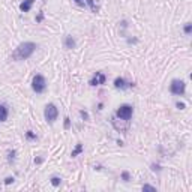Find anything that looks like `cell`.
I'll list each match as a JSON object with an SVG mask.
<instances>
[{"label": "cell", "instance_id": "17", "mask_svg": "<svg viewBox=\"0 0 192 192\" xmlns=\"http://www.w3.org/2000/svg\"><path fill=\"white\" fill-rule=\"evenodd\" d=\"M122 179H123L125 182H129V179H131L129 173H128V171H123V173H122Z\"/></svg>", "mask_w": 192, "mask_h": 192}, {"label": "cell", "instance_id": "10", "mask_svg": "<svg viewBox=\"0 0 192 192\" xmlns=\"http://www.w3.org/2000/svg\"><path fill=\"white\" fill-rule=\"evenodd\" d=\"M9 117V108L5 104H0V122H6Z\"/></svg>", "mask_w": 192, "mask_h": 192}, {"label": "cell", "instance_id": "4", "mask_svg": "<svg viewBox=\"0 0 192 192\" xmlns=\"http://www.w3.org/2000/svg\"><path fill=\"white\" fill-rule=\"evenodd\" d=\"M44 117H45V120L48 123L53 125L59 117V108L54 105V104H48L45 107V110H44Z\"/></svg>", "mask_w": 192, "mask_h": 192}, {"label": "cell", "instance_id": "3", "mask_svg": "<svg viewBox=\"0 0 192 192\" xmlns=\"http://www.w3.org/2000/svg\"><path fill=\"white\" fill-rule=\"evenodd\" d=\"M134 114V108L132 105H129V104H123V105H120L116 111V116L122 120H125V122H129L131 117H132Z\"/></svg>", "mask_w": 192, "mask_h": 192}, {"label": "cell", "instance_id": "13", "mask_svg": "<svg viewBox=\"0 0 192 192\" xmlns=\"http://www.w3.org/2000/svg\"><path fill=\"white\" fill-rule=\"evenodd\" d=\"M15 156H17V150H9L8 152V162L12 164L15 161Z\"/></svg>", "mask_w": 192, "mask_h": 192}, {"label": "cell", "instance_id": "5", "mask_svg": "<svg viewBox=\"0 0 192 192\" xmlns=\"http://www.w3.org/2000/svg\"><path fill=\"white\" fill-rule=\"evenodd\" d=\"M170 92L176 96H183L186 92V84L182 80H173L170 84Z\"/></svg>", "mask_w": 192, "mask_h": 192}, {"label": "cell", "instance_id": "1", "mask_svg": "<svg viewBox=\"0 0 192 192\" xmlns=\"http://www.w3.org/2000/svg\"><path fill=\"white\" fill-rule=\"evenodd\" d=\"M36 44L35 42H23L18 47L15 48V51L12 53V60L15 62H23V60H27L33 56V53L36 51Z\"/></svg>", "mask_w": 192, "mask_h": 192}, {"label": "cell", "instance_id": "23", "mask_svg": "<svg viewBox=\"0 0 192 192\" xmlns=\"http://www.w3.org/2000/svg\"><path fill=\"white\" fill-rule=\"evenodd\" d=\"M41 162H42L41 158H35V164H41Z\"/></svg>", "mask_w": 192, "mask_h": 192}, {"label": "cell", "instance_id": "12", "mask_svg": "<svg viewBox=\"0 0 192 192\" xmlns=\"http://www.w3.org/2000/svg\"><path fill=\"white\" fill-rule=\"evenodd\" d=\"M84 150V147H83V144H80V143H78L77 146H75V149L72 150V153H71V156H72V158H77V156L78 155H80L81 152Z\"/></svg>", "mask_w": 192, "mask_h": 192}, {"label": "cell", "instance_id": "15", "mask_svg": "<svg viewBox=\"0 0 192 192\" xmlns=\"http://www.w3.org/2000/svg\"><path fill=\"white\" fill-rule=\"evenodd\" d=\"M183 32H185V35H191V32H192V24L191 23H186L185 27H183Z\"/></svg>", "mask_w": 192, "mask_h": 192}, {"label": "cell", "instance_id": "21", "mask_svg": "<svg viewBox=\"0 0 192 192\" xmlns=\"http://www.w3.org/2000/svg\"><path fill=\"white\" fill-rule=\"evenodd\" d=\"M14 180H15L14 177H6L5 179V185H11V183H14Z\"/></svg>", "mask_w": 192, "mask_h": 192}, {"label": "cell", "instance_id": "7", "mask_svg": "<svg viewBox=\"0 0 192 192\" xmlns=\"http://www.w3.org/2000/svg\"><path fill=\"white\" fill-rule=\"evenodd\" d=\"M105 81H107V75L99 71V72H96V74L90 78L89 84H90L92 87H96V86H102V84H105Z\"/></svg>", "mask_w": 192, "mask_h": 192}, {"label": "cell", "instance_id": "19", "mask_svg": "<svg viewBox=\"0 0 192 192\" xmlns=\"http://www.w3.org/2000/svg\"><path fill=\"white\" fill-rule=\"evenodd\" d=\"M69 126H71V119L65 117V129H69Z\"/></svg>", "mask_w": 192, "mask_h": 192}, {"label": "cell", "instance_id": "2", "mask_svg": "<svg viewBox=\"0 0 192 192\" xmlns=\"http://www.w3.org/2000/svg\"><path fill=\"white\" fill-rule=\"evenodd\" d=\"M32 89L35 93H44L47 90V80H45V77L41 75V74H36L33 77V80H32Z\"/></svg>", "mask_w": 192, "mask_h": 192}, {"label": "cell", "instance_id": "8", "mask_svg": "<svg viewBox=\"0 0 192 192\" xmlns=\"http://www.w3.org/2000/svg\"><path fill=\"white\" fill-rule=\"evenodd\" d=\"M114 87L117 90H126V89H131V87H134V83H129L126 81L123 77H117L114 80Z\"/></svg>", "mask_w": 192, "mask_h": 192}, {"label": "cell", "instance_id": "20", "mask_svg": "<svg viewBox=\"0 0 192 192\" xmlns=\"http://www.w3.org/2000/svg\"><path fill=\"white\" fill-rule=\"evenodd\" d=\"M80 116H81L84 120H89V114H87V113H86L84 110H81V111H80Z\"/></svg>", "mask_w": 192, "mask_h": 192}, {"label": "cell", "instance_id": "18", "mask_svg": "<svg viewBox=\"0 0 192 192\" xmlns=\"http://www.w3.org/2000/svg\"><path fill=\"white\" fill-rule=\"evenodd\" d=\"M143 191H156V188L152 185H143Z\"/></svg>", "mask_w": 192, "mask_h": 192}, {"label": "cell", "instance_id": "11", "mask_svg": "<svg viewBox=\"0 0 192 192\" xmlns=\"http://www.w3.org/2000/svg\"><path fill=\"white\" fill-rule=\"evenodd\" d=\"M65 48H68V50L75 48V39L72 36H66L65 38Z\"/></svg>", "mask_w": 192, "mask_h": 192}, {"label": "cell", "instance_id": "22", "mask_svg": "<svg viewBox=\"0 0 192 192\" xmlns=\"http://www.w3.org/2000/svg\"><path fill=\"white\" fill-rule=\"evenodd\" d=\"M176 107H177L179 110H185V107H186V105H185L183 102H177V104H176Z\"/></svg>", "mask_w": 192, "mask_h": 192}, {"label": "cell", "instance_id": "16", "mask_svg": "<svg viewBox=\"0 0 192 192\" xmlns=\"http://www.w3.org/2000/svg\"><path fill=\"white\" fill-rule=\"evenodd\" d=\"M26 137L29 140H36V134H33V131H27V132H26Z\"/></svg>", "mask_w": 192, "mask_h": 192}, {"label": "cell", "instance_id": "6", "mask_svg": "<svg viewBox=\"0 0 192 192\" xmlns=\"http://www.w3.org/2000/svg\"><path fill=\"white\" fill-rule=\"evenodd\" d=\"M75 5H78L80 8H84V9H90L93 14L99 12V6L96 5L95 0H72Z\"/></svg>", "mask_w": 192, "mask_h": 192}, {"label": "cell", "instance_id": "9", "mask_svg": "<svg viewBox=\"0 0 192 192\" xmlns=\"http://www.w3.org/2000/svg\"><path fill=\"white\" fill-rule=\"evenodd\" d=\"M36 2V0H23V2L20 3V11L21 12H29L32 9L33 3Z\"/></svg>", "mask_w": 192, "mask_h": 192}, {"label": "cell", "instance_id": "14", "mask_svg": "<svg viewBox=\"0 0 192 192\" xmlns=\"http://www.w3.org/2000/svg\"><path fill=\"white\" fill-rule=\"evenodd\" d=\"M60 183H62V179H60V177H57V176H53V177H51V185H53V186H60Z\"/></svg>", "mask_w": 192, "mask_h": 192}]
</instances>
